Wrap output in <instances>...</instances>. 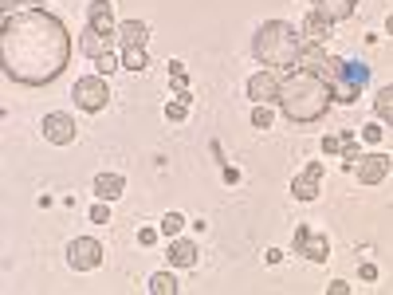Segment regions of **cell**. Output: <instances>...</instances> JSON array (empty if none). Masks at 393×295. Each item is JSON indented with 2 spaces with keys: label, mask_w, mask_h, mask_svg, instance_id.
<instances>
[{
  "label": "cell",
  "mask_w": 393,
  "mask_h": 295,
  "mask_svg": "<svg viewBox=\"0 0 393 295\" xmlns=\"http://www.w3.org/2000/svg\"><path fill=\"white\" fill-rule=\"evenodd\" d=\"M362 280L374 283V280H377V268H374V264H362Z\"/></svg>",
  "instance_id": "cell-33"
},
{
  "label": "cell",
  "mask_w": 393,
  "mask_h": 295,
  "mask_svg": "<svg viewBox=\"0 0 393 295\" xmlns=\"http://www.w3.org/2000/svg\"><path fill=\"white\" fill-rule=\"evenodd\" d=\"M91 220L94 225H110V201H94L91 205Z\"/></svg>",
  "instance_id": "cell-27"
},
{
  "label": "cell",
  "mask_w": 393,
  "mask_h": 295,
  "mask_svg": "<svg viewBox=\"0 0 393 295\" xmlns=\"http://www.w3.org/2000/svg\"><path fill=\"white\" fill-rule=\"evenodd\" d=\"M252 126H256V130H267V126H271V107H267V103H256V110H252Z\"/></svg>",
  "instance_id": "cell-26"
},
{
  "label": "cell",
  "mask_w": 393,
  "mask_h": 295,
  "mask_svg": "<svg viewBox=\"0 0 393 295\" xmlns=\"http://www.w3.org/2000/svg\"><path fill=\"white\" fill-rule=\"evenodd\" d=\"M185 114H189L185 103H170V107H165V118H170V123H185Z\"/></svg>",
  "instance_id": "cell-29"
},
{
  "label": "cell",
  "mask_w": 393,
  "mask_h": 295,
  "mask_svg": "<svg viewBox=\"0 0 393 295\" xmlns=\"http://www.w3.org/2000/svg\"><path fill=\"white\" fill-rule=\"evenodd\" d=\"M295 67H307V71H314V75L327 79V83H330V94H334V103H342V107L358 103L362 91L370 87V67H366V63L327 55V47H319V44H303Z\"/></svg>",
  "instance_id": "cell-2"
},
{
  "label": "cell",
  "mask_w": 393,
  "mask_h": 295,
  "mask_svg": "<svg viewBox=\"0 0 393 295\" xmlns=\"http://www.w3.org/2000/svg\"><path fill=\"white\" fill-rule=\"evenodd\" d=\"M330 28H334V24H327V20H323V16H307V20H303V28H299V36H303V44H327V36H330Z\"/></svg>",
  "instance_id": "cell-15"
},
{
  "label": "cell",
  "mask_w": 393,
  "mask_h": 295,
  "mask_svg": "<svg viewBox=\"0 0 393 295\" xmlns=\"http://www.w3.org/2000/svg\"><path fill=\"white\" fill-rule=\"evenodd\" d=\"M342 146H346L342 130H338V134H327V138H323V154H327V157H342Z\"/></svg>",
  "instance_id": "cell-25"
},
{
  "label": "cell",
  "mask_w": 393,
  "mask_h": 295,
  "mask_svg": "<svg viewBox=\"0 0 393 295\" xmlns=\"http://www.w3.org/2000/svg\"><path fill=\"white\" fill-rule=\"evenodd\" d=\"M44 138L51 142V146H71V142L79 138L75 118H71L67 110H51V114L44 118Z\"/></svg>",
  "instance_id": "cell-7"
},
{
  "label": "cell",
  "mask_w": 393,
  "mask_h": 295,
  "mask_svg": "<svg viewBox=\"0 0 393 295\" xmlns=\"http://www.w3.org/2000/svg\"><path fill=\"white\" fill-rule=\"evenodd\" d=\"M146 40H150V28L141 20H122L118 24V44L122 47H146Z\"/></svg>",
  "instance_id": "cell-16"
},
{
  "label": "cell",
  "mask_w": 393,
  "mask_h": 295,
  "mask_svg": "<svg viewBox=\"0 0 393 295\" xmlns=\"http://www.w3.org/2000/svg\"><path fill=\"white\" fill-rule=\"evenodd\" d=\"M280 87H283V79L271 71V67H264V71H256V75L248 79V99L252 103H280Z\"/></svg>",
  "instance_id": "cell-9"
},
{
  "label": "cell",
  "mask_w": 393,
  "mask_h": 295,
  "mask_svg": "<svg viewBox=\"0 0 393 295\" xmlns=\"http://www.w3.org/2000/svg\"><path fill=\"white\" fill-rule=\"evenodd\" d=\"M67 264L75 268V272H94V268L103 264V244L94 240V236H79L67 244Z\"/></svg>",
  "instance_id": "cell-6"
},
{
  "label": "cell",
  "mask_w": 393,
  "mask_h": 295,
  "mask_svg": "<svg viewBox=\"0 0 393 295\" xmlns=\"http://www.w3.org/2000/svg\"><path fill=\"white\" fill-rule=\"evenodd\" d=\"M299 51H303V36H299L295 24L287 20H267L260 24L256 40H252V55L271 67V71H291L299 63Z\"/></svg>",
  "instance_id": "cell-4"
},
{
  "label": "cell",
  "mask_w": 393,
  "mask_h": 295,
  "mask_svg": "<svg viewBox=\"0 0 393 295\" xmlns=\"http://www.w3.org/2000/svg\"><path fill=\"white\" fill-rule=\"evenodd\" d=\"M157 236H161V229H141V233H138V244H154Z\"/></svg>",
  "instance_id": "cell-31"
},
{
  "label": "cell",
  "mask_w": 393,
  "mask_h": 295,
  "mask_svg": "<svg viewBox=\"0 0 393 295\" xmlns=\"http://www.w3.org/2000/svg\"><path fill=\"white\" fill-rule=\"evenodd\" d=\"M110 44H114V40H110V36H98L94 28H87L83 36H79V51H83V55H91V60L107 55V51H110Z\"/></svg>",
  "instance_id": "cell-18"
},
{
  "label": "cell",
  "mask_w": 393,
  "mask_h": 295,
  "mask_svg": "<svg viewBox=\"0 0 393 295\" xmlns=\"http://www.w3.org/2000/svg\"><path fill=\"white\" fill-rule=\"evenodd\" d=\"M295 252L299 256H307V260H314V264H323V260L330 256V240L323 233L307 229V225H299L295 229Z\"/></svg>",
  "instance_id": "cell-10"
},
{
  "label": "cell",
  "mask_w": 393,
  "mask_h": 295,
  "mask_svg": "<svg viewBox=\"0 0 393 295\" xmlns=\"http://www.w3.org/2000/svg\"><path fill=\"white\" fill-rule=\"evenodd\" d=\"M118 67H122V60H118L114 51H107V55H98V60H94V71H98L103 79H107V75H114Z\"/></svg>",
  "instance_id": "cell-24"
},
{
  "label": "cell",
  "mask_w": 393,
  "mask_h": 295,
  "mask_svg": "<svg viewBox=\"0 0 393 295\" xmlns=\"http://www.w3.org/2000/svg\"><path fill=\"white\" fill-rule=\"evenodd\" d=\"M122 189H126L122 173H98V177H94V201H118Z\"/></svg>",
  "instance_id": "cell-14"
},
{
  "label": "cell",
  "mask_w": 393,
  "mask_h": 295,
  "mask_svg": "<svg viewBox=\"0 0 393 295\" xmlns=\"http://www.w3.org/2000/svg\"><path fill=\"white\" fill-rule=\"evenodd\" d=\"M334 94H330V83L323 75H314L307 67H291V75L283 79L280 87V107L287 114V123H319L323 114L330 110Z\"/></svg>",
  "instance_id": "cell-3"
},
{
  "label": "cell",
  "mask_w": 393,
  "mask_h": 295,
  "mask_svg": "<svg viewBox=\"0 0 393 295\" xmlns=\"http://www.w3.org/2000/svg\"><path fill=\"white\" fill-rule=\"evenodd\" d=\"M165 256H170L173 268H193V264H197V244H193V240H177V236H173Z\"/></svg>",
  "instance_id": "cell-17"
},
{
  "label": "cell",
  "mask_w": 393,
  "mask_h": 295,
  "mask_svg": "<svg viewBox=\"0 0 393 295\" xmlns=\"http://www.w3.org/2000/svg\"><path fill=\"white\" fill-rule=\"evenodd\" d=\"M362 142H370V146H377V142H381V126H377V123L362 126Z\"/></svg>",
  "instance_id": "cell-30"
},
{
  "label": "cell",
  "mask_w": 393,
  "mask_h": 295,
  "mask_svg": "<svg viewBox=\"0 0 393 295\" xmlns=\"http://www.w3.org/2000/svg\"><path fill=\"white\" fill-rule=\"evenodd\" d=\"M87 28H94L98 36L118 40V20H114V4L110 0H91L87 4Z\"/></svg>",
  "instance_id": "cell-11"
},
{
  "label": "cell",
  "mask_w": 393,
  "mask_h": 295,
  "mask_svg": "<svg viewBox=\"0 0 393 295\" xmlns=\"http://www.w3.org/2000/svg\"><path fill=\"white\" fill-rule=\"evenodd\" d=\"M319 181H323V162H311V166L291 181V193H295L299 201H314V197H319Z\"/></svg>",
  "instance_id": "cell-12"
},
{
  "label": "cell",
  "mask_w": 393,
  "mask_h": 295,
  "mask_svg": "<svg viewBox=\"0 0 393 295\" xmlns=\"http://www.w3.org/2000/svg\"><path fill=\"white\" fill-rule=\"evenodd\" d=\"M71 99H75L79 110H87V114H98V110H107L110 103V87L103 75H87L79 79L75 87H71Z\"/></svg>",
  "instance_id": "cell-5"
},
{
  "label": "cell",
  "mask_w": 393,
  "mask_h": 295,
  "mask_svg": "<svg viewBox=\"0 0 393 295\" xmlns=\"http://www.w3.org/2000/svg\"><path fill=\"white\" fill-rule=\"evenodd\" d=\"M390 170H393V157L377 150V154H362V162L354 166V177L362 185H381L390 177Z\"/></svg>",
  "instance_id": "cell-8"
},
{
  "label": "cell",
  "mask_w": 393,
  "mask_h": 295,
  "mask_svg": "<svg viewBox=\"0 0 393 295\" xmlns=\"http://www.w3.org/2000/svg\"><path fill=\"white\" fill-rule=\"evenodd\" d=\"M122 67L126 71H146V67H150L146 47H122Z\"/></svg>",
  "instance_id": "cell-22"
},
{
  "label": "cell",
  "mask_w": 393,
  "mask_h": 295,
  "mask_svg": "<svg viewBox=\"0 0 393 295\" xmlns=\"http://www.w3.org/2000/svg\"><path fill=\"white\" fill-rule=\"evenodd\" d=\"M342 134H346V146H342V166H346L350 173H354V166L362 162V146H358V138H354V130H350V126H346Z\"/></svg>",
  "instance_id": "cell-21"
},
{
  "label": "cell",
  "mask_w": 393,
  "mask_h": 295,
  "mask_svg": "<svg viewBox=\"0 0 393 295\" xmlns=\"http://www.w3.org/2000/svg\"><path fill=\"white\" fill-rule=\"evenodd\" d=\"M4 75L20 87H47L71 63V31L47 8H20L0 28Z\"/></svg>",
  "instance_id": "cell-1"
},
{
  "label": "cell",
  "mask_w": 393,
  "mask_h": 295,
  "mask_svg": "<svg viewBox=\"0 0 393 295\" xmlns=\"http://www.w3.org/2000/svg\"><path fill=\"white\" fill-rule=\"evenodd\" d=\"M150 292L154 295H177L181 292V283H177L173 272H154V276H150Z\"/></svg>",
  "instance_id": "cell-19"
},
{
  "label": "cell",
  "mask_w": 393,
  "mask_h": 295,
  "mask_svg": "<svg viewBox=\"0 0 393 295\" xmlns=\"http://www.w3.org/2000/svg\"><path fill=\"white\" fill-rule=\"evenodd\" d=\"M385 31H390V36H393V12H390V20H385Z\"/></svg>",
  "instance_id": "cell-34"
},
{
  "label": "cell",
  "mask_w": 393,
  "mask_h": 295,
  "mask_svg": "<svg viewBox=\"0 0 393 295\" xmlns=\"http://www.w3.org/2000/svg\"><path fill=\"white\" fill-rule=\"evenodd\" d=\"M354 8H358V0H314V16H323L327 24H342V20H350L354 16Z\"/></svg>",
  "instance_id": "cell-13"
},
{
  "label": "cell",
  "mask_w": 393,
  "mask_h": 295,
  "mask_svg": "<svg viewBox=\"0 0 393 295\" xmlns=\"http://www.w3.org/2000/svg\"><path fill=\"white\" fill-rule=\"evenodd\" d=\"M170 79L177 83V91H189V75H185V67H181V63H170Z\"/></svg>",
  "instance_id": "cell-28"
},
{
  "label": "cell",
  "mask_w": 393,
  "mask_h": 295,
  "mask_svg": "<svg viewBox=\"0 0 393 295\" xmlns=\"http://www.w3.org/2000/svg\"><path fill=\"white\" fill-rule=\"evenodd\" d=\"M346 292H350V283H342V280H334L327 287V295H346Z\"/></svg>",
  "instance_id": "cell-32"
},
{
  "label": "cell",
  "mask_w": 393,
  "mask_h": 295,
  "mask_svg": "<svg viewBox=\"0 0 393 295\" xmlns=\"http://www.w3.org/2000/svg\"><path fill=\"white\" fill-rule=\"evenodd\" d=\"M374 114L381 118V123L393 126V83H390V87H381V91L374 94Z\"/></svg>",
  "instance_id": "cell-20"
},
{
  "label": "cell",
  "mask_w": 393,
  "mask_h": 295,
  "mask_svg": "<svg viewBox=\"0 0 393 295\" xmlns=\"http://www.w3.org/2000/svg\"><path fill=\"white\" fill-rule=\"evenodd\" d=\"M181 229H185V217H181V213H165V217H161V236H181Z\"/></svg>",
  "instance_id": "cell-23"
}]
</instances>
